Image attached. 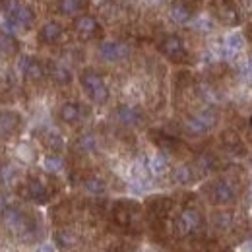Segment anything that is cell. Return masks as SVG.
<instances>
[{
  "instance_id": "5bb4252c",
  "label": "cell",
  "mask_w": 252,
  "mask_h": 252,
  "mask_svg": "<svg viewBox=\"0 0 252 252\" xmlns=\"http://www.w3.org/2000/svg\"><path fill=\"white\" fill-rule=\"evenodd\" d=\"M64 35V28L63 24L51 20V22H45L39 30V41L45 43V45H57Z\"/></svg>"
},
{
  "instance_id": "d4e9b609",
  "label": "cell",
  "mask_w": 252,
  "mask_h": 252,
  "mask_svg": "<svg viewBox=\"0 0 252 252\" xmlns=\"http://www.w3.org/2000/svg\"><path fill=\"white\" fill-rule=\"evenodd\" d=\"M6 165V161H4V150H2V146H0V169Z\"/></svg>"
},
{
  "instance_id": "5b68a950",
  "label": "cell",
  "mask_w": 252,
  "mask_h": 252,
  "mask_svg": "<svg viewBox=\"0 0 252 252\" xmlns=\"http://www.w3.org/2000/svg\"><path fill=\"white\" fill-rule=\"evenodd\" d=\"M159 53L175 64H192L194 63V57L190 53L189 45L185 41V37L177 35V33H167L161 37L158 45Z\"/></svg>"
},
{
  "instance_id": "7a4b0ae2",
  "label": "cell",
  "mask_w": 252,
  "mask_h": 252,
  "mask_svg": "<svg viewBox=\"0 0 252 252\" xmlns=\"http://www.w3.org/2000/svg\"><path fill=\"white\" fill-rule=\"evenodd\" d=\"M210 237L221 245L235 247L247 241L252 233L251 216L243 206L235 208H212L208 216Z\"/></svg>"
},
{
  "instance_id": "cb8c5ba5",
  "label": "cell",
  "mask_w": 252,
  "mask_h": 252,
  "mask_svg": "<svg viewBox=\"0 0 252 252\" xmlns=\"http://www.w3.org/2000/svg\"><path fill=\"white\" fill-rule=\"evenodd\" d=\"M20 6V0H2V10L6 16H12Z\"/></svg>"
},
{
  "instance_id": "277c9868",
  "label": "cell",
  "mask_w": 252,
  "mask_h": 252,
  "mask_svg": "<svg viewBox=\"0 0 252 252\" xmlns=\"http://www.w3.org/2000/svg\"><path fill=\"white\" fill-rule=\"evenodd\" d=\"M57 185L59 183L55 181L53 175H37V173H33V175L28 177V181L24 185V196L28 200L35 202V204H47L55 196V192L59 190Z\"/></svg>"
},
{
  "instance_id": "3957f363",
  "label": "cell",
  "mask_w": 252,
  "mask_h": 252,
  "mask_svg": "<svg viewBox=\"0 0 252 252\" xmlns=\"http://www.w3.org/2000/svg\"><path fill=\"white\" fill-rule=\"evenodd\" d=\"M111 221L125 233H140L144 225V208L134 200H117L111 208Z\"/></svg>"
},
{
  "instance_id": "9c48e42d",
  "label": "cell",
  "mask_w": 252,
  "mask_h": 252,
  "mask_svg": "<svg viewBox=\"0 0 252 252\" xmlns=\"http://www.w3.org/2000/svg\"><path fill=\"white\" fill-rule=\"evenodd\" d=\"M99 57L105 63H123L130 57V47L123 41H103L99 45Z\"/></svg>"
},
{
  "instance_id": "4fadbf2b",
  "label": "cell",
  "mask_w": 252,
  "mask_h": 252,
  "mask_svg": "<svg viewBox=\"0 0 252 252\" xmlns=\"http://www.w3.org/2000/svg\"><path fill=\"white\" fill-rule=\"evenodd\" d=\"M192 16H194V12H192L190 0H177V2H173L171 8H169V18H171V22L177 24V26L189 24L190 20H192Z\"/></svg>"
},
{
  "instance_id": "2e32d148",
  "label": "cell",
  "mask_w": 252,
  "mask_h": 252,
  "mask_svg": "<svg viewBox=\"0 0 252 252\" xmlns=\"http://www.w3.org/2000/svg\"><path fill=\"white\" fill-rule=\"evenodd\" d=\"M99 148V142H97V136L94 132H84L76 138L74 142V150L82 156H90V154H95Z\"/></svg>"
},
{
  "instance_id": "8992f818",
  "label": "cell",
  "mask_w": 252,
  "mask_h": 252,
  "mask_svg": "<svg viewBox=\"0 0 252 252\" xmlns=\"http://www.w3.org/2000/svg\"><path fill=\"white\" fill-rule=\"evenodd\" d=\"M80 86L84 90V94L88 95V99L95 105H105L111 97L109 86L103 80V76L99 72H95L94 68H86L80 74Z\"/></svg>"
},
{
  "instance_id": "8fae6325",
  "label": "cell",
  "mask_w": 252,
  "mask_h": 252,
  "mask_svg": "<svg viewBox=\"0 0 252 252\" xmlns=\"http://www.w3.org/2000/svg\"><path fill=\"white\" fill-rule=\"evenodd\" d=\"M22 126H24V119L18 111H10V109L0 111V138L2 140H10L18 136Z\"/></svg>"
},
{
  "instance_id": "44dd1931",
  "label": "cell",
  "mask_w": 252,
  "mask_h": 252,
  "mask_svg": "<svg viewBox=\"0 0 252 252\" xmlns=\"http://www.w3.org/2000/svg\"><path fill=\"white\" fill-rule=\"evenodd\" d=\"M57 10L66 18H76L84 10V0H59Z\"/></svg>"
},
{
  "instance_id": "9a60e30c",
  "label": "cell",
  "mask_w": 252,
  "mask_h": 252,
  "mask_svg": "<svg viewBox=\"0 0 252 252\" xmlns=\"http://www.w3.org/2000/svg\"><path fill=\"white\" fill-rule=\"evenodd\" d=\"M47 76L55 82V84H59V86H68L70 82H72V72H70V68L68 66H64L61 63H47Z\"/></svg>"
},
{
  "instance_id": "d6986e66",
  "label": "cell",
  "mask_w": 252,
  "mask_h": 252,
  "mask_svg": "<svg viewBox=\"0 0 252 252\" xmlns=\"http://www.w3.org/2000/svg\"><path fill=\"white\" fill-rule=\"evenodd\" d=\"M8 18H12L20 28H32L33 22H35V14H33V10L30 8V6H26V4H20L18 10H16L12 16H8Z\"/></svg>"
},
{
  "instance_id": "7c38bea8",
  "label": "cell",
  "mask_w": 252,
  "mask_h": 252,
  "mask_svg": "<svg viewBox=\"0 0 252 252\" xmlns=\"http://www.w3.org/2000/svg\"><path fill=\"white\" fill-rule=\"evenodd\" d=\"M20 70L30 82H41L47 76V64L33 59V57H22L20 61Z\"/></svg>"
},
{
  "instance_id": "ffe728a7",
  "label": "cell",
  "mask_w": 252,
  "mask_h": 252,
  "mask_svg": "<svg viewBox=\"0 0 252 252\" xmlns=\"http://www.w3.org/2000/svg\"><path fill=\"white\" fill-rule=\"evenodd\" d=\"M41 142H43V146H45L51 154H61V152L64 150L63 136H61L59 132H55V130H47V132L43 134Z\"/></svg>"
},
{
  "instance_id": "ba28073f",
  "label": "cell",
  "mask_w": 252,
  "mask_h": 252,
  "mask_svg": "<svg viewBox=\"0 0 252 252\" xmlns=\"http://www.w3.org/2000/svg\"><path fill=\"white\" fill-rule=\"evenodd\" d=\"M115 119L125 128H140L146 123L144 111L140 107H134V105H119L115 109Z\"/></svg>"
},
{
  "instance_id": "484cf974",
  "label": "cell",
  "mask_w": 252,
  "mask_h": 252,
  "mask_svg": "<svg viewBox=\"0 0 252 252\" xmlns=\"http://www.w3.org/2000/svg\"><path fill=\"white\" fill-rule=\"evenodd\" d=\"M148 2H159V0H148Z\"/></svg>"
},
{
  "instance_id": "6da1fadb",
  "label": "cell",
  "mask_w": 252,
  "mask_h": 252,
  "mask_svg": "<svg viewBox=\"0 0 252 252\" xmlns=\"http://www.w3.org/2000/svg\"><path fill=\"white\" fill-rule=\"evenodd\" d=\"M202 198L212 208H235L243 206V200L251 194V181L243 165L231 163L225 169L210 175L200 187Z\"/></svg>"
},
{
  "instance_id": "e0dca14e",
  "label": "cell",
  "mask_w": 252,
  "mask_h": 252,
  "mask_svg": "<svg viewBox=\"0 0 252 252\" xmlns=\"http://www.w3.org/2000/svg\"><path fill=\"white\" fill-rule=\"evenodd\" d=\"M53 239H55V245H57L61 251L74 249V247L78 245V235H76L72 229H68V227H61V229H57V231H55V235H53Z\"/></svg>"
},
{
  "instance_id": "ac0fdd59",
  "label": "cell",
  "mask_w": 252,
  "mask_h": 252,
  "mask_svg": "<svg viewBox=\"0 0 252 252\" xmlns=\"http://www.w3.org/2000/svg\"><path fill=\"white\" fill-rule=\"evenodd\" d=\"M82 189L92 196H103L107 192V183L99 175H88L82 179Z\"/></svg>"
},
{
  "instance_id": "7402d4cb",
  "label": "cell",
  "mask_w": 252,
  "mask_h": 252,
  "mask_svg": "<svg viewBox=\"0 0 252 252\" xmlns=\"http://www.w3.org/2000/svg\"><path fill=\"white\" fill-rule=\"evenodd\" d=\"M18 41L12 37V33H2L0 35V53L4 55H16L18 53Z\"/></svg>"
},
{
  "instance_id": "52a82bcc",
  "label": "cell",
  "mask_w": 252,
  "mask_h": 252,
  "mask_svg": "<svg viewBox=\"0 0 252 252\" xmlns=\"http://www.w3.org/2000/svg\"><path fill=\"white\" fill-rule=\"evenodd\" d=\"M72 32H74V35H76L80 41H92V39L101 37L103 28H101V24H99V20H97L95 16L80 14V16L74 18Z\"/></svg>"
},
{
  "instance_id": "603a6c76",
  "label": "cell",
  "mask_w": 252,
  "mask_h": 252,
  "mask_svg": "<svg viewBox=\"0 0 252 252\" xmlns=\"http://www.w3.org/2000/svg\"><path fill=\"white\" fill-rule=\"evenodd\" d=\"M45 169H47L49 173H57V171H61V169H63V159L59 158L57 154L49 156V158L45 159Z\"/></svg>"
},
{
  "instance_id": "30bf717a",
  "label": "cell",
  "mask_w": 252,
  "mask_h": 252,
  "mask_svg": "<svg viewBox=\"0 0 252 252\" xmlns=\"http://www.w3.org/2000/svg\"><path fill=\"white\" fill-rule=\"evenodd\" d=\"M88 115H90V109L84 107L82 103H76V101H66V103L61 105V109H59V119H61V123L68 126L80 125Z\"/></svg>"
}]
</instances>
